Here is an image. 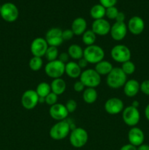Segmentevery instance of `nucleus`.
<instances>
[{
    "label": "nucleus",
    "mask_w": 149,
    "mask_h": 150,
    "mask_svg": "<svg viewBox=\"0 0 149 150\" xmlns=\"http://www.w3.org/2000/svg\"><path fill=\"white\" fill-rule=\"evenodd\" d=\"M127 81V76L123 72L121 67H113L107 76L106 83L111 89H118L123 87Z\"/></svg>",
    "instance_id": "obj_1"
},
{
    "label": "nucleus",
    "mask_w": 149,
    "mask_h": 150,
    "mask_svg": "<svg viewBox=\"0 0 149 150\" xmlns=\"http://www.w3.org/2000/svg\"><path fill=\"white\" fill-rule=\"evenodd\" d=\"M105 56V53L103 48L95 44L86 46V48L83 50V58L89 64H97L104 59Z\"/></svg>",
    "instance_id": "obj_2"
},
{
    "label": "nucleus",
    "mask_w": 149,
    "mask_h": 150,
    "mask_svg": "<svg viewBox=\"0 0 149 150\" xmlns=\"http://www.w3.org/2000/svg\"><path fill=\"white\" fill-rule=\"evenodd\" d=\"M70 125L65 120L57 122L50 129L49 136L55 141L63 140L70 135Z\"/></svg>",
    "instance_id": "obj_3"
},
{
    "label": "nucleus",
    "mask_w": 149,
    "mask_h": 150,
    "mask_svg": "<svg viewBox=\"0 0 149 150\" xmlns=\"http://www.w3.org/2000/svg\"><path fill=\"white\" fill-rule=\"evenodd\" d=\"M70 144L74 148L83 147L89 140L88 132L83 127H75L70 133Z\"/></svg>",
    "instance_id": "obj_4"
},
{
    "label": "nucleus",
    "mask_w": 149,
    "mask_h": 150,
    "mask_svg": "<svg viewBox=\"0 0 149 150\" xmlns=\"http://www.w3.org/2000/svg\"><path fill=\"white\" fill-rule=\"evenodd\" d=\"M80 81L86 88H96L101 83V76L94 69H86L82 71Z\"/></svg>",
    "instance_id": "obj_5"
},
{
    "label": "nucleus",
    "mask_w": 149,
    "mask_h": 150,
    "mask_svg": "<svg viewBox=\"0 0 149 150\" xmlns=\"http://www.w3.org/2000/svg\"><path fill=\"white\" fill-rule=\"evenodd\" d=\"M45 73L53 79H60L65 73V64L58 59L48 62L45 64Z\"/></svg>",
    "instance_id": "obj_6"
},
{
    "label": "nucleus",
    "mask_w": 149,
    "mask_h": 150,
    "mask_svg": "<svg viewBox=\"0 0 149 150\" xmlns=\"http://www.w3.org/2000/svg\"><path fill=\"white\" fill-rule=\"evenodd\" d=\"M110 55L114 61L121 64L131 59V57L129 48L123 44L114 45L111 49Z\"/></svg>",
    "instance_id": "obj_7"
},
{
    "label": "nucleus",
    "mask_w": 149,
    "mask_h": 150,
    "mask_svg": "<svg viewBox=\"0 0 149 150\" xmlns=\"http://www.w3.org/2000/svg\"><path fill=\"white\" fill-rule=\"evenodd\" d=\"M122 119L124 122L129 127H136L140 120V114L138 108L129 105L124 108L122 111Z\"/></svg>",
    "instance_id": "obj_8"
},
{
    "label": "nucleus",
    "mask_w": 149,
    "mask_h": 150,
    "mask_svg": "<svg viewBox=\"0 0 149 150\" xmlns=\"http://www.w3.org/2000/svg\"><path fill=\"white\" fill-rule=\"evenodd\" d=\"M0 16L4 21L9 23H12V22L15 21L18 18V9L13 3H4L1 7Z\"/></svg>",
    "instance_id": "obj_9"
},
{
    "label": "nucleus",
    "mask_w": 149,
    "mask_h": 150,
    "mask_svg": "<svg viewBox=\"0 0 149 150\" xmlns=\"http://www.w3.org/2000/svg\"><path fill=\"white\" fill-rule=\"evenodd\" d=\"M39 103V96L36 91L28 89L25 91L21 96V105L25 109L32 110Z\"/></svg>",
    "instance_id": "obj_10"
},
{
    "label": "nucleus",
    "mask_w": 149,
    "mask_h": 150,
    "mask_svg": "<svg viewBox=\"0 0 149 150\" xmlns=\"http://www.w3.org/2000/svg\"><path fill=\"white\" fill-rule=\"evenodd\" d=\"M48 45V42L43 38H37L32 40L30 45V51L33 57H41L45 55Z\"/></svg>",
    "instance_id": "obj_11"
},
{
    "label": "nucleus",
    "mask_w": 149,
    "mask_h": 150,
    "mask_svg": "<svg viewBox=\"0 0 149 150\" xmlns=\"http://www.w3.org/2000/svg\"><path fill=\"white\" fill-rule=\"evenodd\" d=\"M45 39L49 46L58 48L64 42L62 38V30L60 28H51L45 34Z\"/></svg>",
    "instance_id": "obj_12"
},
{
    "label": "nucleus",
    "mask_w": 149,
    "mask_h": 150,
    "mask_svg": "<svg viewBox=\"0 0 149 150\" xmlns=\"http://www.w3.org/2000/svg\"><path fill=\"white\" fill-rule=\"evenodd\" d=\"M128 32L127 25L125 22H116L111 26L110 35L112 40L115 41H121L126 38Z\"/></svg>",
    "instance_id": "obj_13"
},
{
    "label": "nucleus",
    "mask_w": 149,
    "mask_h": 150,
    "mask_svg": "<svg viewBox=\"0 0 149 150\" xmlns=\"http://www.w3.org/2000/svg\"><path fill=\"white\" fill-rule=\"evenodd\" d=\"M124 102L118 98H111L107 100L104 108L105 111L110 115H116L124 110Z\"/></svg>",
    "instance_id": "obj_14"
},
{
    "label": "nucleus",
    "mask_w": 149,
    "mask_h": 150,
    "mask_svg": "<svg viewBox=\"0 0 149 150\" xmlns=\"http://www.w3.org/2000/svg\"><path fill=\"white\" fill-rule=\"evenodd\" d=\"M111 25L105 18L94 20L91 25V30L96 36H106L110 33Z\"/></svg>",
    "instance_id": "obj_15"
},
{
    "label": "nucleus",
    "mask_w": 149,
    "mask_h": 150,
    "mask_svg": "<svg viewBox=\"0 0 149 150\" xmlns=\"http://www.w3.org/2000/svg\"><path fill=\"white\" fill-rule=\"evenodd\" d=\"M127 29L133 35H140L145 29V22L140 16H133L129 20Z\"/></svg>",
    "instance_id": "obj_16"
},
{
    "label": "nucleus",
    "mask_w": 149,
    "mask_h": 150,
    "mask_svg": "<svg viewBox=\"0 0 149 150\" xmlns=\"http://www.w3.org/2000/svg\"><path fill=\"white\" fill-rule=\"evenodd\" d=\"M49 114L52 119L56 121H63L68 117L69 112L66 108L65 105L57 103L55 105L50 106Z\"/></svg>",
    "instance_id": "obj_17"
},
{
    "label": "nucleus",
    "mask_w": 149,
    "mask_h": 150,
    "mask_svg": "<svg viewBox=\"0 0 149 150\" xmlns=\"http://www.w3.org/2000/svg\"><path fill=\"white\" fill-rule=\"evenodd\" d=\"M129 142L133 146H139L144 143L145 134L143 130L137 127H132L128 132Z\"/></svg>",
    "instance_id": "obj_18"
},
{
    "label": "nucleus",
    "mask_w": 149,
    "mask_h": 150,
    "mask_svg": "<svg viewBox=\"0 0 149 150\" xmlns=\"http://www.w3.org/2000/svg\"><path fill=\"white\" fill-rule=\"evenodd\" d=\"M123 87L124 95L129 98H133L140 91V83L135 79H130L127 81Z\"/></svg>",
    "instance_id": "obj_19"
},
{
    "label": "nucleus",
    "mask_w": 149,
    "mask_h": 150,
    "mask_svg": "<svg viewBox=\"0 0 149 150\" xmlns=\"http://www.w3.org/2000/svg\"><path fill=\"white\" fill-rule=\"evenodd\" d=\"M86 29H87V22L83 18H76L72 23L71 29L76 36H82L83 34L87 30Z\"/></svg>",
    "instance_id": "obj_20"
},
{
    "label": "nucleus",
    "mask_w": 149,
    "mask_h": 150,
    "mask_svg": "<svg viewBox=\"0 0 149 150\" xmlns=\"http://www.w3.org/2000/svg\"><path fill=\"white\" fill-rule=\"evenodd\" d=\"M82 73V69L79 67L77 62L70 61L65 64V73L71 79L80 78Z\"/></svg>",
    "instance_id": "obj_21"
},
{
    "label": "nucleus",
    "mask_w": 149,
    "mask_h": 150,
    "mask_svg": "<svg viewBox=\"0 0 149 150\" xmlns=\"http://www.w3.org/2000/svg\"><path fill=\"white\" fill-rule=\"evenodd\" d=\"M50 85H51V92H53L54 94H56L58 96L64 94L66 90V88H67L65 81L61 79V78L53 79Z\"/></svg>",
    "instance_id": "obj_22"
},
{
    "label": "nucleus",
    "mask_w": 149,
    "mask_h": 150,
    "mask_svg": "<svg viewBox=\"0 0 149 150\" xmlns=\"http://www.w3.org/2000/svg\"><path fill=\"white\" fill-rule=\"evenodd\" d=\"M113 69V66L110 62L107 60H102L101 62L95 64L94 70L98 73V74L102 76H108L111 70Z\"/></svg>",
    "instance_id": "obj_23"
},
{
    "label": "nucleus",
    "mask_w": 149,
    "mask_h": 150,
    "mask_svg": "<svg viewBox=\"0 0 149 150\" xmlns=\"http://www.w3.org/2000/svg\"><path fill=\"white\" fill-rule=\"evenodd\" d=\"M97 98V91L95 88H86L83 92V99L86 103H93L96 101Z\"/></svg>",
    "instance_id": "obj_24"
},
{
    "label": "nucleus",
    "mask_w": 149,
    "mask_h": 150,
    "mask_svg": "<svg viewBox=\"0 0 149 150\" xmlns=\"http://www.w3.org/2000/svg\"><path fill=\"white\" fill-rule=\"evenodd\" d=\"M67 54L71 59L78 61L83 57V49L77 44H72L69 46Z\"/></svg>",
    "instance_id": "obj_25"
},
{
    "label": "nucleus",
    "mask_w": 149,
    "mask_h": 150,
    "mask_svg": "<svg viewBox=\"0 0 149 150\" xmlns=\"http://www.w3.org/2000/svg\"><path fill=\"white\" fill-rule=\"evenodd\" d=\"M106 13V8L102 5L99 4H95L91 8L90 10V16L94 20L104 18Z\"/></svg>",
    "instance_id": "obj_26"
},
{
    "label": "nucleus",
    "mask_w": 149,
    "mask_h": 150,
    "mask_svg": "<svg viewBox=\"0 0 149 150\" xmlns=\"http://www.w3.org/2000/svg\"><path fill=\"white\" fill-rule=\"evenodd\" d=\"M35 91L39 98H45L51 92V85L47 82H41L37 85Z\"/></svg>",
    "instance_id": "obj_27"
},
{
    "label": "nucleus",
    "mask_w": 149,
    "mask_h": 150,
    "mask_svg": "<svg viewBox=\"0 0 149 150\" xmlns=\"http://www.w3.org/2000/svg\"><path fill=\"white\" fill-rule=\"evenodd\" d=\"M96 40V35H95V33L91 29L86 30L82 35V40H83V42L86 46L94 45Z\"/></svg>",
    "instance_id": "obj_28"
},
{
    "label": "nucleus",
    "mask_w": 149,
    "mask_h": 150,
    "mask_svg": "<svg viewBox=\"0 0 149 150\" xmlns=\"http://www.w3.org/2000/svg\"><path fill=\"white\" fill-rule=\"evenodd\" d=\"M43 65V60L41 57H32L29 62V68L34 72H37L41 70Z\"/></svg>",
    "instance_id": "obj_29"
},
{
    "label": "nucleus",
    "mask_w": 149,
    "mask_h": 150,
    "mask_svg": "<svg viewBox=\"0 0 149 150\" xmlns=\"http://www.w3.org/2000/svg\"><path fill=\"white\" fill-rule=\"evenodd\" d=\"M58 55L59 54H58V49L57 47L49 46L45 53V57L48 62H51L58 59Z\"/></svg>",
    "instance_id": "obj_30"
},
{
    "label": "nucleus",
    "mask_w": 149,
    "mask_h": 150,
    "mask_svg": "<svg viewBox=\"0 0 149 150\" xmlns=\"http://www.w3.org/2000/svg\"><path fill=\"white\" fill-rule=\"evenodd\" d=\"M121 70H123V72H124L127 76L133 74V73L135 72L136 70L135 64H134V63L132 62L131 60H129V61L122 63V64H121Z\"/></svg>",
    "instance_id": "obj_31"
},
{
    "label": "nucleus",
    "mask_w": 149,
    "mask_h": 150,
    "mask_svg": "<svg viewBox=\"0 0 149 150\" xmlns=\"http://www.w3.org/2000/svg\"><path fill=\"white\" fill-rule=\"evenodd\" d=\"M118 13H119V11L118 10V9L114 6V7H111L106 9L105 16L108 17V19H110V20H115Z\"/></svg>",
    "instance_id": "obj_32"
},
{
    "label": "nucleus",
    "mask_w": 149,
    "mask_h": 150,
    "mask_svg": "<svg viewBox=\"0 0 149 150\" xmlns=\"http://www.w3.org/2000/svg\"><path fill=\"white\" fill-rule=\"evenodd\" d=\"M58 95L51 92L45 98V103L49 105V106H52V105H55V104L57 103V101H58Z\"/></svg>",
    "instance_id": "obj_33"
},
{
    "label": "nucleus",
    "mask_w": 149,
    "mask_h": 150,
    "mask_svg": "<svg viewBox=\"0 0 149 150\" xmlns=\"http://www.w3.org/2000/svg\"><path fill=\"white\" fill-rule=\"evenodd\" d=\"M77 102L72 99H70L69 100H67L65 104V107L66 108H67V111H68L69 114H70V113L74 112L75 110L77 109Z\"/></svg>",
    "instance_id": "obj_34"
},
{
    "label": "nucleus",
    "mask_w": 149,
    "mask_h": 150,
    "mask_svg": "<svg viewBox=\"0 0 149 150\" xmlns=\"http://www.w3.org/2000/svg\"><path fill=\"white\" fill-rule=\"evenodd\" d=\"M140 91L144 95L149 96V79L143 81L140 83Z\"/></svg>",
    "instance_id": "obj_35"
},
{
    "label": "nucleus",
    "mask_w": 149,
    "mask_h": 150,
    "mask_svg": "<svg viewBox=\"0 0 149 150\" xmlns=\"http://www.w3.org/2000/svg\"><path fill=\"white\" fill-rule=\"evenodd\" d=\"M74 36V33L72 31V29H65L62 31V38L64 41H68L72 39L73 37Z\"/></svg>",
    "instance_id": "obj_36"
},
{
    "label": "nucleus",
    "mask_w": 149,
    "mask_h": 150,
    "mask_svg": "<svg viewBox=\"0 0 149 150\" xmlns=\"http://www.w3.org/2000/svg\"><path fill=\"white\" fill-rule=\"evenodd\" d=\"M118 0H99L101 5L103 6L105 8L114 7L116 4Z\"/></svg>",
    "instance_id": "obj_37"
},
{
    "label": "nucleus",
    "mask_w": 149,
    "mask_h": 150,
    "mask_svg": "<svg viewBox=\"0 0 149 150\" xmlns=\"http://www.w3.org/2000/svg\"><path fill=\"white\" fill-rule=\"evenodd\" d=\"M85 88H86V86H85V85L83 84L80 81H76L75 83H74V85H73V89H74V90L76 92H83Z\"/></svg>",
    "instance_id": "obj_38"
},
{
    "label": "nucleus",
    "mask_w": 149,
    "mask_h": 150,
    "mask_svg": "<svg viewBox=\"0 0 149 150\" xmlns=\"http://www.w3.org/2000/svg\"><path fill=\"white\" fill-rule=\"evenodd\" d=\"M69 59H70V56H69V54L65 52H63L61 54H60L58 57V59L60 60L61 62L64 63V64H67L68 62H70L69 61Z\"/></svg>",
    "instance_id": "obj_39"
},
{
    "label": "nucleus",
    "mask_w": 149,
    "mask_h": 150,
    "mask_svg": "<svg viewBox=\"0 0 149 150\" xmlns=\"http://www.w3.org/2000/svg\"><path fill=\"white\" fill-rule=\"evenodd\" d=\"M77 64H78L79 67H80V68L84 69L87 67L89 63H88V62L86 61V60L83 57V58H81L80 59L78 60V62H77Z\"/></svg>",
    "instance_id": "obj_40"
},
{
    "label": "nucleus",
    "mask_w": 149,
    "mask_h": 150,
    "mask_svg": "<svg viewBox=\"0 0 149 150\" xmlns=\"http://www.w3.org/2000/svg\"><path fill=\"white\" fill-rule=\"evenodd\" d=\"M125 21V14L123 12H119L116 18H115V21L116 22H124Z\"/></svg>",
    "instance_id": "obj_41"
},
{
    "label": "nucleus",
    "mask_w": 149,
    "mask_h": 150,
    "mask_svg": "<svg viewBox=\"0 0 149 150\" xmlns=\"http://www.w3.org/2000/svg\"><path fill=\"white\" fill-rule=\"evenodd\" d=\"M119 150H137V147L130 144H125L121 146V149Z\"/></svg>",
    "instance_id": "obj_42"
},
{
    "label": "nucleus",
    "mask_w": 149,
    "mask_h": 150,
    "mask_svg": "<svg viewBox=\"0 0 149 150\" xmlns=\"http://www.w3.org/2000/svg\"><path fill=\"white\" fill-rule=\"evenodd\" d=\"M137 150H149V145L143 143L137 147Z\"/></svg>",
    "instance_id": "obj_43"
},
{
    "label": "nucleus",
    "mask_w": 149,
    "mask_h": 150,
    "mask_svg": "<svg viewBox=\"0 0 149 150\" xmlns=\"http://www.w3.org/2000/svg\"><path fill=\"white\" fill-rule=\"evenodd\" d=\"M145 118L147 119V120H148L149 121V104H148L147 105H146L145 108Z\"/></svg>",
    "instance_id": "obj_44"
},
{
    "label": "nucleus",
    "mask_w": 149,
    "mask_h": 150,
    "mask_svg": "<svg viewBox=\"0 0 149 150\" xmlns=\"http://www.w3.org/2000/svg\"><path fill=\"white\" fill-rule=\"evenodd\" d=\"M131 106L134 107V108H138L139 105H140V103H139L137 100H134L132 103H131Z\"/></svg>",
    "instance_id": "obj_45"
},
{
    "label": "nucleus",
    "mask_w": 149,
    "mask_h": 150,
    "mask_svg": "<svg viewBox=\"0 0 149 150\" xmlns=\"http://www.w3.org/2000/svg\"><path fill=\"white\" fill-rule=\"evenodd\" d=\"M1 5H0V11H1Z\"/></svg>",
    "instance_id": "obj_46"
}]
</instances>
